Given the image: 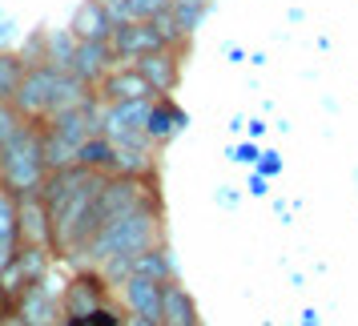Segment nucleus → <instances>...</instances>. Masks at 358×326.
Instances as JSON below:
<instances>
[{
    "instance_id": "1",
    "label": "nucleus",
    "mask_w": 358,
    "mask_h": 326,
    "mask_svg": "<svg viewBox=\"0 0 358 326\" xmlns=\"http://www.w3.org/2000/svg\"><path fill=\"white\" fill-rule=\"evenodd\" d=\"M105 173L85 169V165H69V169H49V178L41 185L45 206H49L52 222V254L69 262H85V250L93 242V210H97Z\"/></svg>"
},
{
    "instance_id": "2",
    "label": "nucleus",
    "mask_w": 358,
    "mask_h": 326,
    "mask_svg": "<svg viewBox=\"0 0 358 326\" xmlns=\"http://www.w3.org/2000/svg\"><path fill=\"white\" fill-rule=\"evenodd\" d=\"M89 97H93V93H89V85H85L81 77H73L69 69H57V65H49V61H41V65H29L13 105H17L29 121H49V117L65 113V109L85 105Z\"/></svg>"
},
{
    "instance_id": "3",
    "label": "nucleus",
    "mask_w": 358,
    "mask_h": 326,
    "mask_svg": "<svg viewBox=\"0 0 358 326\" xmlns=\"http://www.w3.org/2000/svg\"><path fill=\"white\" fill-rule=\"evenodd\" d=\"M149 246H162V206H141V210L105 222L85 250V262L101 266L109 258H137Z\"/></svg>"
},
{
    "instance_id": "4",
    "label": "nucleus",
    "mask_w": 358,
    "mask_h": 326,
    "mask_svg": "<svg viewBox=\"0 0 358 326\" xmlns=\"http://www.w3.org/2000/svg\"><path fill=\"white\" fill-rule=\"evenodd\" d=\"M101 113H105V101H97V93L77 105V109H65V113L41 121V133H45V162L49 169H69L77 165V153L89 137L101 133Z\"/></svg>"
},
{
    "instance_id": "5",
    "label": "nucleus",
    "mask_w": 358,
    "mask_h": 326,
    "mask_svg": "<svg viewBox=\"0 0 358 326\" xmlns=\"http://www.w3.org/2000/svg\"><path fill=\"white\" fill-rule=\"evenodd\" d=\"M45 178H49L45 133H41V121H29L17 137H8L0 146V185L20 197V194H29V190H41Z\"/></svg>"
},
{
    "instance_id": "6",
    "label": "nucleus",
    "mask_w": 358,
    "mask_h": 326,
    "mask_svg": "<svg viewBox=\"0 0 358 326\" xmlns=\"http://www.w3.org/2000/svg\"><path fill=\"white\" fill-rule=\"evenodd\" d=\"M149 109H153V97L149 101H113L101 113V133L121 149H141V153H149L153 149V141H149V133H145Z\"/></svg>"
},
{
    "instance_id": "7",
    "label": "nucleus",
    "mask_w": 358,
    "mask_h": 326,
    "mask_svg": "<svg viewBox=\"0 0 358 326\" xmlns=\"http://www.w3.org/2000/svg\"><path fill=\"white\" fill-rule=\"evenodd\" d=\"M65 286L52 282V274H45L41 282L24 286L17 298V318L24 326H61L65 323V306H61Z\"/></svg>"
},
{
    "instance_id": "8",
    "label": "nucleus",
    "mask_w": 358,
    "mask_h": 326,
    "mask_svg": "<svg viewBox=\"0 0 358 326\" xmlns=\"http://www.w3.org/2000/svg\"><path fill=\"white\" fill-rule=\"evenodd\" d=\"M61 306H65V318L89 314V310H97V306H109V278L101 274L97 266H89V270H77V274L65 282Z\"/></svg>"
},
{
    "instance_id": "9",
    "label": "nucleus",
    "mask_w": 358,
    "mask_h": 326,
    "mask_svg": "<svg viewBox=\"0 0 358 326\" xmlns=\"http://www.w3.org/2000/svg\"><path fill=\"white\" fill-rule=\"evenodd\" d=\"M109 45H113L117 61H129V65L141 61V57H149V52H157V49H169L153 20H125V24H117L113 36H109Z\"/></svg>"
},
{
    "instance_id": "10",
    "label": "nucleus",
    "mask_w": 358,
    "mask_h": 326,
    "mask_svg": "<svg viewBox=\"0 0 358 326\" xmlns=\"http://www.w3.org/2000/svg\"><path fill=\"white\" fill-rule=\"evenodd\" d=\"M149 97H157V93L137 73V65H113L105 73V81L97 85V101H105V105H113V101H149Z\"/></svg>"
},
{
    "instance_id": "11",
    "label": "nucleus",
    "mask_w": 358,
    "mask_h": 326,
    "mask_svg": "<svg viewBox=\"0 0 358 326\" xmlns=\"http://www.w3.org/2000/svg\"><path fill=\"white\" fill-rule=\"evenodd\" d=\"M20 206V246H49L52 250V222H49V206L41 190L17 197Z\"/></svg>"
},
{
    "instance_id": "12",
    "label": "nucleus",
    "mask_w": 358,
    "mask_h": 326,
    "mask_svg": "<svg viewBox=\"0 0 358 326\" xmlns=\"http://www.w3.org/2000/svg\"><path fill=\"white\" fill-rule=\"evenodd\" d=\"M113 65H121V61L113 57V45H109V41H81V45H77V57H73V65H69V73L81 77L89 89H97Z\"/></svg>"
},
{
    "instance_id": "13",
    "label": "nucleus",
    "mask_w": 358,
    "mask_h": 326,
    "mask_svg": "<svg viewBox=\"0 0 358 326\" xmlns=\"http://www.w3.org/2000/svg\"><path fill=\"white\" fill-rule=\"evenodd\" d=\"M133 65H137V73H141L149 85H153L157 97H169V93L178 89V81H181L178 49H157V52H149V57H141V61H133Z\"/></svg>"
},
{
    "instance_id": "14",
    "label": "nucleus",
    "mask_w": 358,
    "mask_h": 326,
    "mask_svg": "<svg viewBox=\"0 0 358 326\" xmlns=\"http://www.w3.org/2000/svg\"><path fill=\"white\" fill-rule=\"evenodd\" d=\"M162 294H165V282L137 278V274L121 286L125 310H129V314H137V318H149V323H162Z\"/></svg>"
},
{
    "instance_id": "15",
    "label": "nucleus",
    "mask_w": 358,
    "mask_h": 326,
    "mask_svg": "<svg viewBox=\"0 0 358 326\" xmlns=\"http://www.w3.org/2000/svg\"><path fill=\"white\" fill-rule=\"evenodd\" d=\"M73 36L77 41H109L113 36V17H109V4L105 0H81V8L73 13Z\"/></svg>"
},
{
    "instance_id": "16",
    "label": "nucleus",
    "mask_w": 358,
    "mask_h": 326,
    "mask_svg": "<svg viewBox=\"0 0 358 326\" xmlns=\"http://www.w3.org/2000/svg\"><path fill=\"white\" fill-rule=\"evenodd\" d=\"M162 326H201V314H197L194 294L185 290L178 278H173V282H165V294H162Z\"/></svg>"
},
{
    "instance_id": "17",
    "label": "nucleus",
    "mask_w": 358,
    "mask_h": 326,
    "mask_svg": "<svg viewBox=\"0 0 358 326\" xmlns=\"http://www.w3.org/2000/svg\"><path fill=\"white\" fill-rule=\"evenodd\" d=\"M185 125H189V117L181 113L173 101L169 97H153V109H149V121H145V133H149L153 146H162V141H169V137H178Z\"/></svg>"
},
{
    "instance_id": "18",
    "label": "nucleus",
    "mask_w": 358,
    "mask_h": 326,
    "mask_svg": "<svg viewBox=\"0 0 358 326\" xmlns=\"http://www.w3.org/2000/svg\"><path fill=\"white\" fill-rule=\"evenodd\" d=\"M77 165H85V169H97V173H105V178H113V173H121V149H117L105 133H97V137H89V141L81 146Z\"/></svg>"
},
{
    "instance_id": "19",
    "label": "nucleus",
    "mask_w": 358,
    "mask_h": 326,
    "mask_svg": "<svg viewBox=\"0 0 358 326\" xmlns=\"http://www.w3.org/2000/svg\"><path fill=\"white\" fill-rule=\"evenodd\" d=\"M133 274L137 278H153V282H173V258L165 246H149L133 258Z\"/></svg>"
},
{
    "instance_id": "20",
    "label": "nucleus",
    "mask_w": 358,
    "mask_h": 326,
    "mask_svg": "<svg viewBox=\"0 0 358 326\" xmlns=\"http://www.w3.org/2000/svg\"><path fill=\"white\" fill-rule=\"evenodd\" d=\"M105 4H109L113 24H125V20H153L169 8V0H105Z\"/></svg>"
},
{
    "instance_id": "21",
    "label": "nucleus",
    "mask_w": 358,
    "mask_h": 326,
    "mask_svg": "<svg viewBox=\"0 0 358 326\" xmlns=\"http://www.w3.org/2000/svg\"><path fill=\"white\" fill-rule=\"evenodd\" d=\"M77 36H73V29H52V33H45V61L57 69H69L73 65V57H77Z\"/></svg>"
},
{
    "instance_id": "22",
    "label": "nucleus",
    "mask_w": 358,
    "mask_h": 326,
    "mask_svg": "<svg viewBox=\"0 0 358 326\" xmlns=\"http://www.w3.org/2000/svg\"><path fill=\"white\" fill-rule=\"evenodd\" d=\"M24 73H29V61H24L20 52L0 49V101H13V97H17Z\"/></svg>"
},
{
    "instance_id": "23",
    "label": "nucleus",
    "mask_w": 358,
    "mask_h": 326,
    "mask_svg": "<svg viewBox=\"0 0 358 326\" xmlns=\"http://www.w3.org/2000/svg\"><path fill=\"white\" fill-rule=\"evenodd\" d=\"M206 13H210V0H169V17L178 20V29L185 36L197 33V24L206 20Z\"/></svg>"
},
{
    "instance_id": "24",
    "label": "nucleus",
    "mask_w": 358,
    "mask_h": 326,
    "mask_svg": "<svg viewBox=\"0 0 358 326\" xmlns=\"http://www.w3.org/2000/svg\"><path fill=\"white\" fill-rule=\"evenodd\" d=\"M0 242L8 246H20V206H17V194L0 185Z\"/></svg>"
},
{
    "instance_id": "25",
    "label": "nucleus",
    "mask_w": 358,
    "mask_h": 326,
    "mask_svg": "<svg viewBox=\"0 0 358 326\" xmlns=\"http://www.w3.org/2000/svg\"><path fill=\"white\" fill-rule=\"evenodd\" d=\"M61 326H125V318H121V310L117 306H97V310H89V314L65 318Z\"/></svg>"
},
{
    "instance_id": "26",
    "label": "nucleus",
    "mask_w": 358,
    "mask_h": 326,
    "mask_svg": "<svg viewBox=\"0 0 358 326\" xmlns=\"http://www.w3.org/2000/svg\"><path fill=\"white\" fill-rule=\"evenodd\" d=\"M24 125H29V117L20 113L13 101H0V146H4L8 137H17Z\"/></svg>"
},
{
    "instance_id": "27",
    "label": "nucleus",
    "mask_w": 358,
    "mask_h": 326,
    "mask_svg": "<svg viewBox=\"0 0 358 326\" xmlns=\"http://www.w3.org/2000/svg\"><path fill=\"white\" fill-rule=\"evenodd\" d=\"M8 314H17V294L0 282V318H8Z\"/></svg>"
},
{
    "instance_id": "28",
    "label": "nucleus",
    "mask_w": 358,
    "mask_h": 326,
    "mask_svg": "<svg viewBox=\"0 0 358 326\" xmlns=\"http://www.w3.org/2000/svg\"><path fill=\"white\" fill-rule=\"evenodd\" d=\"M13 36H17V20H13L8 13H4V8H0V49H4Z\"/></svg>"
},
{
    "instance_id": "29",
    "label": "nucleus",
    "mask_w": 358,
    "mask_h": 326,
    "mask_svg": "<svg viewBox=\"0 0 358 326\" xmlns=\"http://www.w3.org/2000/svg\"><path fill=\"white\" fill-rule=\"evenodd\" d=\"M278 169H282L278 153H266V162H262V178H270V173H278Z\"/></svg>"
},
{
    "instance_id": "30",
    "label": "nucleus",
    "mask_w": 358,
    "mask_h": 326,
    "mask_svg": "<svg viewBox=\"0 0 358 326\" xmlns=\"http://www.w3.org/2000/svg\"><path fill=\"white\" fill-rule=\"evenodd\" d=\"M13 254H17V246H8V242H0V270L13 262Z\"/></svg>"
},
{
    "instance_id": "31",
    "label": "nucleus",
    "mask_w": 358,
    "mask_h": 326,
    "mask_svg": "<svg viewBox=\"0 0 358 326\" xmlns=\"http://www.w3.org/2000/svg\"><path fill=\"white\" fill-rule=\"evenodd\" d=\"M250 194H266V178H262V173H254V178H250Z\"/></svg>"
},
{
    "instance_id": "32",
    "label": "nucleus",
    "mask_w": 358,
    "mask_h": 326,
    "mask_svg": "<svg viewBox=\"0 0 358 326\" xmlns=\"http://www.w3.org/2000/svg\"><path fill=\"white\" fill-rule=\"evenodd\" d=\"M234 162H254V146H242L234 153Z\"/></svg>"
},
{
    "instance_id": "33",
    "label": "nucleus",
    "mask_w": 358,
    "mask_h": 326,
    "mask_svg": "<svg viewBox=\"0 0 358 326\" xmlns=\"http://www.w3.org/2000/svg\"><path fill=\"white\" fill-rule=\"evenodd\" d=\"M125 326H162V323H149V318H137V314H125Z\"/></svg>"
},
{
    "instance_id": "34",
    "label": "nucleus",
    "mask_w": 358,
    "mask_h": 326,
    "mask_svg": "<svg viewBox=\"0 0 358 326\" xmlns=\"http://www.w3.org/2000/svg\"><path fill=\"white\" fill-rule=\"evenodd\" d=\"M0 326H24V323H20L17 314H8V318H0Z\"/></svg>"
}]
</instances>
